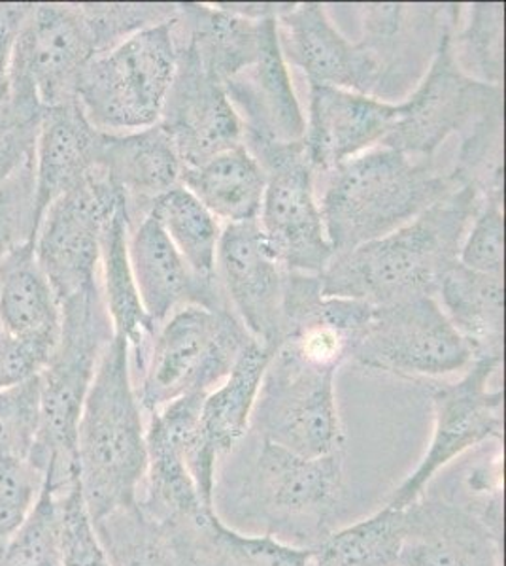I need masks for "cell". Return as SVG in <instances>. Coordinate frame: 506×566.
<instances>
[{
    "mask_svg": "<svg viewBox=\"0 0 506 566\" xmlns=\"http://www.w3.org/2000/svg\"><path fill=\"white\" fill-rule=\"evenodd\" d=\"M481 205L473 187H457L397 231L334 253L320 276L321 293L374 306L436 296Z\"/></svg>",
    "mask_w": 506,
    "mask_h": 566,
    "instance_id": "obj_1",
    "label": "cell"
},
{
    "mask_svg": "<svg viewBox=\"0 0 506 566\" xmlns=\"http://www.w3.org/2000/svg\"><path fill=\"white\" fill-rule=\"evenodd\" d=\"M176 15L174 2L32 4L13 48L8 97L44 109L74 101L78 76L93 59Z\"/></svg>",
    "mask_w": 506,
    "mask_h": 566,
    "instance_id": "obj_2",
    "label": "cell"
},
{
    "mask_svg": "<svg viewBox=\"0 0 506 566\" xmlns=\"http://www.w3.org/2000/svg\"><path fill=\"white\" fill-rule=\"evenodd\" d=\"M78 482L91 520L138 502L148 448L127 342L114 335L91 381L76 434Z\"/></svg>",
    "mask_w": 506,
    "mask_h": 566,
    "instance_id": "obj_3",
    "label": "cell"
},
{
    "mask_svg": "<svg viewBox=\"0 0 506 566\" xmlns=\"http://www.w3.org/2000/svg\"><path fill=\"white\" fill-rule=\"evenodd\" d=\"M321 219L334 253L382 239L457 189L433 159L369 149L329 172Z\"/></svg>",
    "mask_w": 506,
    "mask_h": 566,
    "instance_id": "obj_4",
    "label": "cell"
},
{
    "mask_svg": "<svg viewBox=\"0 0 506 566\" xmlns=\"http://www.w3.org/2000/svg\"><path fill=\"white\" fill-rule=\"evenodd\" d=\"M114 335L101 282L61 301V333L52 359L40 373V431L29 459L58 493L78 480V423Z\"/></svg>",
    "mask_w": 506,
    "mask_h": 566,
    "instance_id": "obj_5",
    "label": "cell"
},
{
    "mask_svg": "<svg viewBox=\"0 0 506 566\" xmlns=\"http://www.w3.org/2000/svg\"><path fill=\"white\" fill-rule=\"evenodd\" d=\"M174 20L138 31L80 72L72 97L96 130L125 135L159 123L176 72Z\"/></svg>",
    "mask_w": 506,
    "mask_h": 566,
    "instance_id": "obj_6",
    "label": "cell"
},
{
    "mask_svg": "<svg viewBox=\"0 0 506 566\" xmlns=\"http://www.w3.org/2000/svg\"><path fill=\"white\" fill-rule=\"evenodd\" d=\"M254 340L231 308L184 306L155 333L142 363L136 397L144 412H155L173 400L208 395L235 367L244 348Z\"/></svg>",
    "mask_w": 506,
    "mask_h": 566,
    "instance_id": "obj_7",
    "label": "cell"
},
{
    "mask_svg": "<svg viewBox=\"0 0 506 566\" xmlns=\"http://www.w3.org/2000/svg\"><path fill=\"white\" fill-rule=\"evenodd\" d=\"M337 370L308 363L288 344L276 349L251 416L261 440L301 458H326L342 451Z\"/></svg>",
    "mask_w": 506,
    "mask_h": 566,
    "instance_id": "obj_8",
    "label": "cell"
},
{
    "mask_svg": "<svg viewBox=\"0 0 506 566\" xmlns=\"http://www.w3.org/2000/svg\"><path fill=\"white\" fill-rule=\"evenodd\" d=\"M348 359L399 376H446L473 363V354L436 296L374 306L348 344Z\"/></svg>",
    "mask_w": 506,
    "mask_h": 566,
    "instance_id": "obj_9",
    "label": "cell"
},
{
    "mask_svg": "<svg viewBox=\"0 0 506 566\" xmlns=\"http://www.w3.org/2000/svg\"><path fill=\"white\" fill-rule=\"evenodd\" d=\"M267 175L264 205L257 218L265 242L283 271L321 276L333 261L320 207L314 170L302 142L250 149Z\"/></svg>",
    "mask_w": 506,
    "mask_h": 566,
    "instance_id": "obj_10",
    "label": "cell"
},
{
    "mask_svg": "<svg viewBox=\"0 0 506 566\" xmlns=\"http://www.w3.org/2000/svg\"><path fill=\"white\" fill-rule=\"evenodd\" d=\"M122 207H127L122 189L96 168L45 208L34 255L59 303L101 282L104 231Z\"/></svg>",
    "mask_w": 506,
    "mask_h": 566,
    "instance_id": "obj_11",
    "label": "cell"
},
{
    "mask_svg": "<svg viewBox=\"0 0 506 566\" xmlns=\"http://www.w3.org/2000/svg\"><path fill=\"white\" fill-rule=\"evenodd\" d=\"M454 27L436 45L431 66L404 103H397V119L382 146L411 157L433 159L436 149L454 133L462 135L495 104L505 103V91L465 76L452 50Z\"/></svg>",
    "mask_w": 506,
    "mask_h": 566,
    "instance_id": "obj_12",
    "label": "cell"
},
{
    "mask_svg": "<svg viewBox=\"0 0 506 566\" xmlns=\"http://www.w3.org/2000/svg\"><path fill=\"white\" fill-rule=\"evenodd\" d=\"M500 367L503 359H475L468 365L462 380L433 389L435 431L430 448L417 469L391 493L388 506L409 509L417 499H422L427 483L450 461L489 438H503L505 392L500 387L489 389V381Z\"/></svg>",
    "mask_w": 506,
    "mask_h": 566,
    "instance_id": "obj_13",
    "label": "cell"
},
{
    "mask_svg": "<svg viewBox=\"0 0 506 566\" xmlns=\"http://www.w3.org/2000/svg\"><path fill=\"white\" fill-rule=\"evenodd\" d=\"M176 42V72L161 112L159 125L179 161L199 167L211 157L242 146V123L224 85L200 66L189 45Z\"/></svg>",
    "mask_w": 506,
    "mask_h": 566,
    "instance_id": "obj_14",
    "label": "cell"
},
{
    "mask_svg": "<svg viewBox=\"0 0 506 566\" xmlns=\"http://www.w3.org/2000/svg\"><path fill=\"white\" fill-rule=\"evenodd\" d=\"M216 266L235 316L257 344L276 354L283 342V287L288 271L270 253L257 221L225 227Z\"/></svg>",
    "mask_w": 506,
    "mask_h": 566,
    "instance_id": "obj_15",
    "label": "cell"
},
{
    "mask_svg": "<svg viewBox=\"0 0 506 566\" xmlns=\"http://www.w3.org/2000/svg\"><path fill=\"white\" fill-rule=\"evenodd\" d=\"M283 61L301 69L308 84L385 97L384 74L363 42H350L320 2H302L276 20Z\"/></svg>",
    "mask_w": 506,
    "mask_h": 566,
    "instance_id": "obj_16",
    "label": "cell"
},
{
    "mask_svg": "<svg viewBox=\"0 0 506 566\" xmlns=\"http://www.w3.org/2000/svg\"><path fill=\"white\" fill-rule=\"evenodd\" d=\"M224 90L242 123V144L248 151L304 138L307 119L283 61L276 20L265 31L259 57L227 80Z\"/></svg>",
    "mask_w": 506,
    "mask_h": 566,
    "instance_id": "obj_17",
    "label": "cell"
},
{
    "mask_svg": "<svg viewBox=\"0 0 506 566\" xmlns=\"http://www.w3.org/2000/svg\"><path fill=\"white\" fill-rule=\"evenodd\" d=\"M395 119L397 104L310 84V114L302 138L310 167L329 175L342 163L379 148Z\"/></svg>",
    "mask_w": 506,
    "mask_h": 566,
    "instance_id": "obj_18",
    "label": "cell"
},
{
    "mask_svg": "<svg viewBox=\"0 0 506 566\" xmlns=\"http://www.w3.org/2000/svg\"><path fill=\"white\" fill-rule=\"evenodd\" d=\"M128 263L142 308L155 328L189 304L208 310L231 308L219 277L195 276L167 232L149 213L128 229Z\"/></svg>",
    "mask_w": 506,
    "mask_h": 566,
    "instance_id": "obj_19",
    "label": "cell"
},
{
    "mask_svg": "<svg viewBox=\"0 0 506 566\" xmlns=\"http://www.w3.org/2000/svg\"><path fill=\"white\" fill-rule=\"evenodd\" d=\"M403 512L399 566H500L499 527L471 510L422 496Z\"/></svg>",
    "mask_w": 506,
    "mask_h": 566,
    "instance_id": "obj_20",
    "label": "cell"
},
{
    "mask_svg": "<svg viewBox=\"0 0 506 566\" xmlns=\"http://www.w3.org/2000/svg\"><path fill=\"white\" fill-rule=\"evenodd\" d=\"M342 490V451L326 458H301L261 440L254 491L265 510L278 517L323 520Z\"/></svg>",
    "mask_w": 506,
    "mask_h": 566,
    "instance_id": "obj_21",
    "label": "cell"
},
{
    "mask_svg": "<svg viewBox=\"0 0 506 566\" xmlns=\"http://www.w3.org/2000/svg\"><path fill=\"white\" fill-rule=\"evenodd\" d=\"M99 168L127 200L128 223L146 218L161 195L179 186L182 161L159 123L148 129L106 135Z\"/></svg>",
    "mask_w": 506,
    "mask_h": 566,
    "instance_id": "obj_22",
    "label": "cell"
},
{
    "mask_svg": "<svg viewBox=\"0 0 506 566\" xmlns=\"http://www.w3.org/2000/svg\"><path fill=\"white\" fill-rule=\"evenodd\" d=\"M104 133L96 130L76 101L45 108L34 146L37 200L45 208L99 168Z\"/></svg>",
    "mask_w": 506,
    "mask_h": 566,
    "instance_id": "obj_23",
    "label": "cell"
},
{
    "mask_svg": "<svg viewBox=\"0 0 506 566\" xmlns=\"http://www.w3.org/2000/svg\"><path fill=\"white\" fill-rule=\"evenodd\" d=\"M272 20H248L218 4L179 2L174 39L189 45L200 66L225 85L259 57L265 31Z\"/></svg>",
    "mask_w": 506,
    "mask_h": 566,
    "instance_id": "obj_24",
    "label": "cell"
},
{
    "mask_svg": "<svg viewBox=\"0 0 506 566\" xmlns=\"http://www.w3.org/2000/svg\"><path fill=\"white\" fill-rule=\"evenodd\" d=\"M436 296L441 308L467 344L473 360L503 359L505 354V280L450 266Z\"/></svg>",
    "mask_w": 506,
    "mask_h": 566,
    "instance_id": "obj_25",
    "label": "cell"
},
{
    "mask_svg": "<svg viewBox=\"0 0 506 566\" xmlns=\"http://www.w3.org/2000/svg\"><path fill=\"white\" fill-rule=\"evenodd\" d=\"M128 229L127 207H122L110 219L104 231L101 291L114 333L127 342L131 374H135L141 370L148 355L157 328L142 308L141 296L136 291L135 277L128 263Z\"/></svg>",
    "mask_w": 506,
    "mask_h": 566,
    "instance_id": "obj_26",
    "label": "cell"
},
{
    "mask_svg": "<svg viewBox=\"0 0 506 566\" xmlns=\"http://www.w3.org/2000/svg\"><path fill=\"white\" fill-rule=\"evenodd\" d=\"M179 186L195 195L214 218L244 223L259 218L267 175L242 144L199 167L182 168Z\"/></svg>",
    "mask_w": 506,
    "mask_h": 566,
    "instance_id": "obj_27",
    "label": "cell"
},
{
    "mask_svg": "<svg viewBox=\"0 0 506 566\" xmlns=\"http://www.w3.org/2000/svg\"><path fill=\"white\" fill-rule=\"evenodd\" d=\"M0 328L16 338H59L61 303L40 269L34 244L0 264Z\"/></svg>",
    "mask_w": 506,
    "mask_h": 566,
    "instance_id": "obj_28",
    "label": "cell"
},
{
    "mask_svg": "<svg viewBox=\"0 0 506 566\" xmlns=\"http://www.w3.org/2000/svg\"><path fill=\"white\" fill-rule=\"evenodd\" d=\"M275 352L251 340L221 386L211 389L200 408V429L208 448L224 455L242 440L250 427L265 370Z\"/></svg>",
    "mask_w": 506,
    "mask_h": 566,
    "instance_id": "obj_29",
    "label": "cell"
},
{
    "mask_svg": "<svg viewBox=\"0 0 506 566\" xmlns=\"http://www.w3.org/2000/svg\"><path fill=\"white\" fill-rule=\"evenodd\" d=\"M93 523L112 566H189L178 533L138 502Z\"/></svg>",
    "mask_w": 506,
    "mask_h": 566,
    "instance_id": "obj_30",
    "label": "cell"
},
{
    "mask_svg": "<svg viewBox=\"0 0 506 566\" xmlns=\"http://www.w3.org/2000/svg\"><path fill=\"white\" fill-rule=\"evenodd\" d=\"M403 536V510L385 504L371 517L310 547L308 566H399Z\"/></svg>",
    "mask_w": 506,
    "mask_h": 566,
    "instance_id": "obj_31",
    "label": "cell"
},
{
    "mask_svg": "<svg viewBox=\"0 0 506 566\" xmlns=\"http://www.w3.org/2000/svg\"><path fill=\"white\" fill-rule=\"evenodd\" d=\"M149 216L167 232L195 276L203 280L218 277V221L206 210L195 195L178 186L161 195L149 208Z\"/></svg>",
    "mask_w": 506,
    "mask_h": 566,
    "instance_id": "obj_32",
    "label": "cell"
},
{
    "mask_svg": "<svg viewBox=\"0 0 506 566\" xmlns=\"http://www.w3.org/2000/svg\"><path fill=\"white\" fill-rule=\"evenodd\" d=\"M450 176L457 187H473L482 200L505 197V103L463 130Z\"/></svg>",
    "mask_w": 506,
    "mask_h": 566,
    "instance_id": "obj_33",
    "label": "cell"
},
{
    "mask_svg": "<svg viewBox=\"0 0 506 566\" xmlns=\"http://www.w3.org/2000/svg\"><path fill=\"white\" fill-rule=\"evenodd\" d=\"M455 63L482 84H505V2H475L462 33L452 34Z\"/></svg>",
    "mask_w": 506,
    "mask_h": 566,
    "instance_id": "obj_34",
    "label": "cell"
},
{
    "mask_svg": "<svg viewBox=\"0 0 506 566\" xmlns=\"http://www.w3.org/2000/svg\"><path fill=\"white\" fill-rule=\"evenodd\" d=\"M61 504L59 493L44 482V490L18 533L0 552V566H61Z\"/></svg>",
    "mask_w": 506,
    "mask_h": 566,
    "instance_id": "obj_35",
    "label": "cell"
},
{
    "mask_svg": "<svg viewBox=\"0 0 506 566\" xmlns=\"http://www.w3.org/2000/svg\"><path fill=\"white\" fill-rule=\"evenodd\" d=\"M40 213L34 154L0 181V264L12 253L34 244Z\"/></svg>",
    "mask_w": 506,
    "mask_h": 566,
    "instance_id": "obj_36",
    "label": "cell"
},
{
    "mask_svg": "<svg viewBox=\"0 0 506 566\" xmlns=\"http://www.w3.org/2000/svg\"><path fill=\"white\" fill-rule=\"evenodd\" d=\"M40 374L0 389V461H29L40 431Z\"/></svg>",
    "mask_w": 506,
    "mask_h": 566,
    "instance_id": "obj_37",
    "label": "cell"
},
{
    "mask_svg": "<svg viewBox=\"0 0 506 566\" xmlns=\"http://www.w3.org/2000/svg\"><path fill=\"white\" fill-rule=\"evenodd\" d=\"M505 197L482 200L481 210L468 227L457 263L468 271L503 277L505 272Z\"/></svg>",
    "mask_w": 506,
    "mask_h": 566,
    "instance_id": "obj_38",
    "label": "cell"
},
{
    "mask_svg": "<svg viewBox=\"0 0 506 566\" xmlns=\"http://www.w3.org/2000/svg\"><path fill=\"white\" fill-rule=\"evenodd\" d=\"M61 504V566H112L103 544L99 541L95 523L91 520L80 482L59 493Z\"/></svg>",
    "mask_w": 506,
    "mask_h": 566,
    "instance_id": "obj_39",
    "label": "cell"
},
{
    "mask_svg": "<svg viewBox=\"0 0 506 566\" xmlns=\"http://www.w3.org/2000/svg\"><path fill=\"white\" fill-rule=\"evenodd\" d=\"M44 482V472L31 461H0V549L31 514Z\"/></svg>",
    "mask_w": 506,
    "mask_h": 566,
    "instance_id": "obj_40",
    "label": "cell"
},
{
    "mask_svg": "<svg viewBox=\"0 0 506 566\" xmlns=\"http://www.w3.org/2000/svg\"><path fill=\"white\" fill-rule=\"evenodd\" d=\"M44 108L8 97L0 103V181L34 154Z\"/></svg>",
    "mask_w": 506,
    "mask_h": 566,
    "instance_id": "obj_41",
    "label": "cell"
},
{
    "mask_svg": "<svg viewBox=\"0 0 506 566\" xmlns=\"http://www.w3.org/2000/svg\"><path fill=\"white\" fill-rule=\"evenodd\" d=\"M59 338H16L0 328V389L39 376L52 359Z\"/></svg>",
    "mask_w": 506,
    "mask_h": 566,
    "instance_id": "obj_42",
    "label": "cell"
},
{
    "mask_svg": "<svg viewBox=\"0 0 506 566\" xmlns=\"http://www.w3.org/2000/svg\"><path fill=\"white\" fill-rule=\"evenodd\" d=\"M32 4H0V103L10 95L13 48Z\"/></svg>",
    "mask_w": 506,
    "mask_h": 566,
    "instance_id": "obj_43",
    "label": "cell"
},
{
    "mask_svg": "<svg viewBox=\"0 0 506 566\" xmlns=\"http://www.w3.org/2000/svg\"><path fill=\"white\" fill-rule=\"evenodd\" d=\"M0 552H2V549H0Z\"/></svg>",
    "mask_w": 506,
    "mask_h": 566,
    "instance_id": "obj_44",
    "label": "cell"
}]
</instances>
